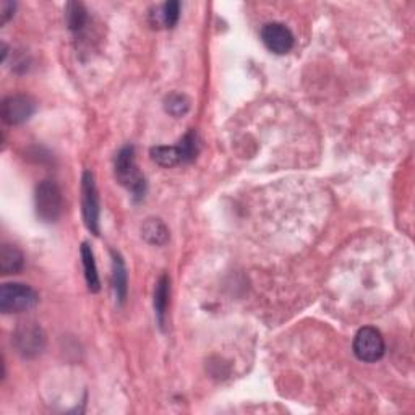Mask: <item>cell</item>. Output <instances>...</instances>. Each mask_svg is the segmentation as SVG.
Here are the masks:
<instances>
[{
	"label": "cell",
	"mask_w": 415,
	"mask_h": 415,
	"mask_svg": "<svg viewBox=\"0 0 415 415\" xmlns=\"http://www.w3.org/2000/svg\"><path fill=\"white\" fill-rule=\"evenodd\" d=\"M116 177L120 185L130 190L136 200L143 198L146 192V180L135 162L133 146H125L116 157Z\"/></svg>",
	"instance_id": "6da1fadb"
},
{
	"label": "cell",
	"mask_w": 415,
	"mask_h": 415,
	"mask_svg": "<svg viewBox=\"0 0 415 415\" xmlns=\"http://www.w3.org/2000/svg\"><path fill=\"white\" fill-rule=\"evenodd\" d=\"M37 294L26 284L7 282L0 289V310L2 313H21L36 307Z\"/></svg>",
	"instance_id": "7a4b0ae2"
},
{
	"label": "cell",
	"mask_w": 415,
	"mask_h": 415,
	"mask_svg": "<svg viewBox=\"0 0 415 415\" xmlns=\"http://www.w3.org/2000/svg\"><path fill=\"white\" fill-rule=\"evenodd\" d=\"M36 212L44 222H56L62 215V192L52 180H42L36 187Z\"/></svg>",
	"instance_id": "3957f363"
},
{
	"label": "cell",
	"mask_w": 415,
	"mask_h": 415,
	"mask_svg": "<svg viewBox=\"0 0 415 415\" xmlns=\"http://www.w3.org/2000/svg\"><path fill=\"white\" fill-rule=\"evenodd\" d=\"M354 354L367 363L378 362L385 356V339L376 327H362L354 339Z\"/></svg>",
	"instance_id": "277c9868"
},
{
	"label": "cell",
	"mask_w": 415,
	"mask_h": 415,
	"mask_svg": "<svg viewBox=\"0 0 415 415\" xmlns=\"http://www.w3.org/2000/svg\"><path fill=\"white\" fill-rule=\"evenodd\" d=\"M81 190H83V217L85 224L95 236H100V196L95 184V177L90 171L83 174L81 179Z\"/></svg>",
	"instance_id": "5b68a950"
},
{
	"label": "cell",
	"mask_w": 415,
	"mask_h": 415,
	"mask_svg": "<svg viewBox=\"0 0 415 415\" xmlns=\"http://www.w3.org/2000/svg\"><path fill=\"white\" fill-rule=\"evenodd\" d=\"M36 111L35 101L25 95L8 96L2 102V120L8 125H20L30 120Z\"/></svg>",
	"instance_id": "8992f818"
},
{
	"label": "cell",
	"mask_w": 415,
	"mask_h": 415,
	"mask_svg": "<svg viewBox=\"0 0 415 415\" xmlns=\"http://www.w3.org/2000/svg\"><path fill=\"white\" fill-rule=\"evenodd\" d=\"M261 40H263V44L277 56L287 54L294 47V35L282 23L265 25L261 30Z\"/></svg>",
	"instance_id": "52a82bcc"
},
{
	"label": "cell",
	"mask_w": 415,
	"mask_h": 415,
	"mask_svg": "<svg viewBox=\"0 0 415 415\" xmlns=\"http://www.w3.org/2000/svg\"><path fill=\"white\" fill-rule=\"evenodd\" d=\"M15 342L21 356L35 357L42 351V349H44L46 337L40 326L23 325L21 327H18V331H16Z\"/></svg>",
	"instance_id": "ba28073f"
},
{
	"label": "cell",
	"mask_w": 415,
	"mask_h": 415,
	"mask_svg": "<svg viewBox=\"0 0 415 415\" xmlns=\"http://www.w3.org/2000/svg\"><path fill=\"white\" fill-rule=\"evenodd\" d=\"M112 287L114 292H116L117 302L122 305L127 299V267H125V263L122 260L120 253H117L116 250H112Z\"/></svg>",
	"instance_id": "9c48e42d"
},
{
	"label": "cell",
	"mask_w": 415,
	"mask_h": 415,
	"mask_svg": "<svg viewBox=\"0 0 415 415\" xmlns=\"http://www.w3.org/2000/svg\"><path fill=\"white\" fill-rule=\"evenodd\" d=\"M25 256L15 245L4 243L0 247V272L2 275H16L23 270Z\"/></svg>",
	"instance_id": "30bf717a"
},
{
	"label": "cell",
	"mask_w": 415,
	"mask_h": 415,
	"mask_svg": "<svg viewBox=\"0 0 415 415\" xmlns=\"http://www.w3.org/2000/svg\"><path fill=\"white\" fill-rule=\"evenodd\" d=\"M81 261H83L85 279H86V284H88V289L91 292H100L101 281H100V275H97L95 255H92V250L86 242L81 245Z\"/></svg>",
	"instance_id": "8fae6325"
},
{
	"label": "cell",
	"mask_w": 415,
	"mask_h": 415,
	"mask_svg": "<svg viewBox=\"0 0 415 415\" xmlns=\"http://www.w3.org/2000/svg\"><path fill=\"white\" fill-rule=\"evenodd\" d=\"M141 237L151 245H164L169 240V229L161 219H146L141 226Z\"/></svg>",
	"instance_id": "7c38bea8"
},
{
	"label": "cell",
	"mask_w": 415,
	"mask_h": 415,
	"mask_svg": "<svg viewBox=\"0 0 415 415\" xmlns=\"http://www.w3.org/2000/svg\"><path fill=\"white\" fill-rule=\"evenodd\" d=\"M171 282H169V277L164 275L161 279L157 281L156 289H155V310L157 321H160V326L164 330L166 326V315H167V307H169V292H171Z\"/></svg>",
	"instance_id": "4fadbf2b"
},
{
	"label": "cell",
	"mask_w": 415,
	"mask_h": 415,
	"mask_svg": "<svg viewBox=\"0 0 415 415\" xmlns=\"http://www.w3.org/2000/svg\"><path fill=\"white\" fill-rule=\"evenodd\" d=\"M151 157L152 161L162 167H172L182 164L177 146H156V148L151 150Z\"/></svg>",
	"instance_id": "5bb4252c"
},
{
	"label": "cell",
	"mask_w": 415,
	"mask_h": 415,
	"mask_svg": "<svg viewBox=\"0 0 415 415\" xmlns=\"http://www.w3.org/2000/svg\"><path fill=\"white\" fill-rule=\"evenodd\" d=\"M177 148L180 152V161H182V164L192 162L195 157L198 156V151H200L198 136H196V133L190 130V132L185 133L184 138L179 141Z\"/></svg>",
	"instance_id": "9a60e30c"
},
{
	"label": "cell",
	"mask_w": 415,
	"mask_h": 415,
	"mask_svg": "<svg viewBox=\"0 0 415 415\" xmlns=\"http://www.w3.org/2000/svg\"><path fill=\"white\" fill-rule=\"evenodd\" d=\"M65 16H67V25L72 31H81L85 28L86 20H88V15H86V8L83 4L72 2L67 5V10H65Z\"/></svg>",
	"instance_id": "2e32d148"
},
{
	"label": "cell",
	"mask_w": 415,
	"mask_h": 415,
	"mask_svg": "<svg viewBox=\"0 0 415 415\" xmlns=\"http://www.w3.org/2000/svg\"><path fill=\"white\" fill-rule=\"evenodd\" d=\"M164 107H166V112L171 114V116L182 117L188 112L190 100L185 95L172 92V95H169L166 97V101H164Z\"/></svg>",
	"instance_id": "e0dca14e"
},
{
	"label": "cell",
	"mask_w": 415,
	"mask_h": 415,
	"mask_svg": "<svg viewBox=\"0 0 415 415\" xmlns=\"http://www.w3.org/2000/svg\"><path fill=\"white\" fill-rule=\"evenodd\" d=\"M161 23L166 26V28H174L179 23L180 18V4L177 0H171V2H166L162 5L161 10Z\"/></svg>",
	"instance_id": "ac0fdd59"
},
{
	"label": "cell",
	"mask_w": 415,
	"mask_h": 415,
	"mask_svg": "<svg viewBox=\"0 0 415 415\" xmlns=\"http://www.w3.org/2000/svg\"><path fill=\"white\" fill-rule=\"evenodd\" d=\"M0 8H2V10H0V16H2V25H5L13 16L15 4H12V2H2V5H0Z\"/></svg>",
	"instance_id": "d6986e66"
}]
</instances>
